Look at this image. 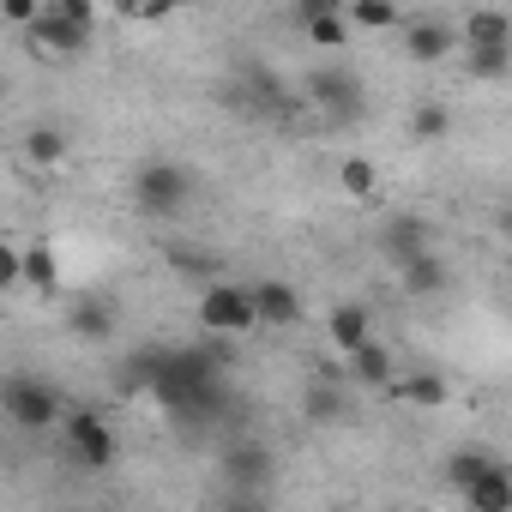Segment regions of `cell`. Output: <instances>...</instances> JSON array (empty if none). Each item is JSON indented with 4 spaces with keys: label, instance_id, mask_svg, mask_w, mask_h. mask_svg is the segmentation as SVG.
<instances>
[{
    "label": "cell",
    "instance_id": "6da1fadb",
    "mask_svg": "<svg viewBox=\"0 0 512 512\" xmlns=\"http://www.w3.org/2000/svg\"><path fill=\"white\" fill-rule=\"evenodd\" d=\"M145 374V392L187 428H205L229 410V386H223V344H163V350H139L133 356Z\"/></svg>",
    "mask_w": 512,
    "mask_h": 512
},
{
    "label": "cell",
    "instance_id": "7a4b0ae2",
    "mask_svg": "<svg viewBox=\"0 0 512 512\" xmlns=\"http://www.w3.org/2000/svg\"><path fill=\"white\" fill-rule=\"evenodd\" d=\"M0 410L19 434H49L67 410H61V392L43 380V374H7L0 380Z\"/></svg>",
    "mask_w": 512,
    "mask_h": 512
},
{
    "label": "cell",
    "instance_id": "3957f363",
    "mask_svg": "<svg viewBox=\"0 0 512 512\" xmlns=\"http://www.w3.org/2000/svg\"><path fill=\"white\" fill-rule=\"evenodd\" d=\"M187 199H193V175H187V163H175V157H151V163L133 169V205H139L145 217H181Z\"/></svg>",
    "mask_w": 512,
    "mask_h": 512
},
{
    "label": "cell",
    "instance_id": "277c9868",
    "mask_svg": "<svg viewBox=\"0 0 512 512\" xmlns=\"http://www.w3.org/2000/svg\"><path fill=\"white\" fill-rule=\"evenodd\" d=\"M193 320H199L205 338H247V332H260V326H253V296H247V284H235V278H211V284L199 290Z\"/></svg>",
    "mask_w": 512,
    "mask_h": 512
},
{
    "label": "cell",
    "instance_id": "5b68a950",
    "mask_svg": "<svg viewBox=\"0 0 512 512\" xmlns=\"http://www.w3.org/2000/svg\"><path fill=\"white\" fill-rule=\"evenodd\" d=\"M61 428H67V458H73L79 470H109V464L121 458V440H115V428H109L97 410H67Z\"/></svg>",
    "mask_w": 512,
    "mask_h": 512
},
{
    "label": "cell",
    "instance_id": "8992f818",
    "mask_svg": "<svg viewBox=\"0 0 512 512\" xmlns=\"http://www.w3.org/2000/svg\"><path fill=\"white\" fill-rule=\"evenodd\" d=\"M217 470H223V482H229V494H260L266 482H272V470H278V458H272V446H260V440H223V452H217Z\"/></svg>",
    "mask_w": 512,
    "mask_h": 512
},
{
    "label": "cell",
    "instance_id": "52a82bcc",
    "mask_svg": "<svg viewBox=\"0 0 512 512\" xmlns=\"http://www.w3.org/2000/svg\"><path fill=\"white\" fill-rule=\"evenodd\" d=\"M247 296H253V326H266V332L302 326V290H296V284L260 278V284H247Z\"/></svg>",
    "mask_w": 512,
    "mask_h": 512
},
{
    "label": "cell",
    "instance_id": "ba28073f",
    "mask_svg": "<svg viewBox=\"0 0 512 512\" xmlns=\"http://www.w3.org/2000/svg\"><path fill=\"white\" fill-rule=\"evenodd\" d=\"M25 49H37L43 61H73V55L91 49V31H79V25H67V19H55V13L43 7L37 25L25 31Z\"/></svg>",
    "mask_w": 512,
    "mask_h": 512
},
{
    "label": "cell",
    "instance_id": "9c48e42d",
    "mask_svg": "<svg viewBox=\"0 0 512 512\" xmlns=\"http://www.w3.org/2000/svg\"><path fill=\"white\" fill-rule=\"evenodd\" d=\"M452 49H458V25H446V19H404V55L416 67H434Z\"/></svg>",
    "mask_w": 512,
    "mask_h": 512
},
{
    "label": "cell",
    "instance_id": "30bf717a",
    "mask_svg": "<svg viewBox=\"0 0 512 512\" xmlns=\"http://www.w3.org/2000/svg\"><path fill=\"white\" fill-rule=\"evenodd\" d=\"M458 43L464 49H512V13L506 7H470Z\"/></svg>",
    "mask_w": 512,
    "mask_h": 512
},
{
    "label": "cell",
    "instance_id": "8fae6325",
    "mask_svg": "<svg viewBox=\"0 0 512 512\" xmlns=\"http://www.w3.org/2000/svg\"><path fill=\"white\" fill-rule=\"evenodd\" d=\"M464 512H512V464L494 458L470 488H464Z\"/></svg>",
    "mask_w": 512,
    "mask_h": 512
},
{
    "label": "cell",
    "instance_id": "7c38bea8",
    "mask_svg": "<svg viewBox=\"0 0 512 512\" xmlns=\"http://www.w3.org/2000/svg\"><path fill=\"white\" fill-rule=\"evenodd\" d=\"M380 247L392 253L398 266H410V260H422V253H434V229H428L422 217H410V211H404V217H392V223L380 229Z\"/></svg>",
    "mask_w": 512,
    "mask_h": 512
},
{
    "label": "cell",
    "instance_id": "4fadbf2b",
    "mask_svg": "<svg viewBox=\"0 0 512 512\" xmlns=\"http://www.w3.org/2000/svg\"><path fill=\"white\" fill-rule=\"evenodd\" d=\"M302 31H308V43L314 49H344L350 43V25H344V13H338V0H302Z\"/></svg>",
    "mask_w": 512,
    "mask_h": 512
},
{
    "label": "cell",
    "instance_id": "5bb4252c",
    "mask_svg": "<svg viewBox=\"0 0 512 512\" xmlns=\"http://www.w3.org/2000/svg\"><path fill=\"white\" fill-rule=\"evenodd\" d=\"M326 338H332V350H362L368 338H374V314L362 308V302H338L332 314H326Z\"/></svg>",
    "mask_w": 512,
    "mask_h": 512
},
{
    "label": "cell",
    "instance_id": "9a60e30c",
    "mask_svg": "<svg viewBox=\"0 0 512 512\" xmlns=\"http://www.w3.org/2000/svg\"><path fill=\"white\" fill-rule=\"evenodd\" d=\"M19 284H31L37 296H61V266H55V247L49 241L19 247Z\"/></svg>",
    "mask_w": 512,
    "mask_h": 512
},
{
    "label": "cell",
    "instance_id": "2e32d148",
    "mask_svg": "<svg viewBox=\"0 0 512 512\" xmlns=\"http://www.w3.org/2000/svg\"><path fill=\"white\" fill-rule=\"evenodd\" d=\"M67 326H73V338H85V344H109V338H115V308H109L103 296H79V302L67 308Z\"/></svg>",
    "mask_w": 512,
    "mask_h": 512
},
{
    "label": "cell",
    "instance_id": "e0dca14e",
    "mask_svg": "<svg viewBox=\"0 0 512 512\" xmlns=\"http://www.w3.org/2000/svg\"><path fill=\"white\" fill-rule=\"evenodd\" d=\"M350 380H356V386H380V392H392V380H398L392 350H386L380 338H368L362 350H350Z\"/></svg>",
    "mask_w": 512,
    "mask_h": 512
},
{
    "label": "cell",
    "instance_id": "ac0fdd59",
    "mask_svg": "<svg viewBox=\"0 0 512 512\" xmlns=\"http://www.w3.org/2000/svg\"><path fill=\"white\" fill-rule=\"evenodd\" d=\"M392 398H404V404H416V410H440V404L452 398V386H446L434 368H416V374H398V380H392Z\"/></svg>",
    "mask_w": 512,
    "mask_h": 512
},
{
    "label": "cell",
    "instance_id": "d6986e66",
    "mask_svg": "<svg viewBox=\"0 0 512 512\" xmlns=\"http://www.w3.org/2000/svg\"><path fill=\"white\" fill-rule=\"evenodd\" d=\"M350 31H404V13L392 7V0H350V7H338Z\"/></svg>",
    "mask_w": 512,
    "mask_h": 512
},
{
    "label": "cell",
    "instance_id": "ffe728a7",
    "mask_svg": "<svg viewBox=\"0 0 512 512\" xmlns=\"http://www.w3.org/2000/svg\"><path fill=\"white\" fill-rule=\"evenodd\" d=\"M338 187H344V199H356V205L380 199V163H374V157H344V163H338Z\"/></svg>",
    "mask_w": 512,
    "mask_h": 512
},
{
    "label": "cell",
    "instance_id": "44dd1931",
    "mask_svg": "<svg viewBox=\"0 0 512 512\" xmlns=\"http://www.w3.org/2000/svg\"><path fill=\"white\" fill-rule=\"evenodd\" d=\"M308 91H314V103H320V109H332V115H350V109H356V97H362V85H356L350 73H314V85H308Z\"/></svg>",
    "mask_w": 512,
    "mask_h": 512
},
{
    "label": "cell",
    "instance_id": "7402d4cb",
    "mask_svg": "<svg viewBox=\"0 0 512 512\" xmlns=\"http://www.w3.org/2000/svg\"><path fill=\"white\" fill-rule=\"evenodd\" d=\"M25 163L31 169H55V163H67V133L61 127H25Z\"/></svg>",
    "mask_w": 512,
    "mask_h": 512
},
{
    "label": "cell",
    "instance_id": "603a6c76",
    "mask_svg": "<svg viewBox=\"0 0 512 512\" xmlns=\"http://www.w3.org/2000/svg\"><path fill=\"white\" fill-rule=\"evenodd\" d=\"M404 272V290L410 296H440L446 290V266L434 260V253H422V260H410V266H398Z\"/></svg>",
    "mask_w": 512,
    "mask_h": 512
},
{
    "label": "cell",
    "instance_id": "cb8c5ba5",
    "mask_svg": "<svg viewBox=\"0 0 512 512\" xmlns=\"http://www.w3.org/2000/svg\"><path fill=\"white\" fill-rule=\"evenodd\" d=\"M464 73L482 85H500L512 73V49H464Z\"/></svg>",
    "mask_w": 512,
    "mask_h": 512
},
{
    "label": "cell",
    "instance_id": "d4e9b609",
    "mask_svg": "<svg viewBox=\"0 0 512 512\" xmlns=\"http://www.w3.org/2000/svg\"><path fill=\"white\" fill-rule=\"evenodd\" d=\"M446 127H452L446 103H416V109H410V139H416V145H440Z\"/></svg>",
    "mask_w": 512,
    "mask_h": 512
},
{
    "label": "cell",
    "instance_id": "484cf974",
    "mask_svg": "<svg viewBox=\"0 0 512 512\" xmlns=\"http://www.w3.org/2000/svg\"><path fill=\"white\" fill-rule=\"evenodd\" d=\"M488 464H494V452H476V446H458V452L446 458V482H452V488L464 494V488H470V482H476V476H482Z\"/></svg>",
    "mask_w": 512,
    "mask_h": 512
},
{
    "label": "cell",
    "instance_id": "4316f807",
    "mask_svg": "<svg viewBox=\"0 0 512 512\" xmlns=\"http://www.w3.org/2000/svg\"><path fill=\"white\" fill-rule=\"evenodd\" d=\"M49 13H55V19H67V25H79V31H91V25H97V7H91V0H49Z\"/></svg>",
    "mask_w": 512,
    "mask_h": 512
},
{
    "label": "cell",
    "instance_id": "83f0119b",
    "mask_svg": "<svg viewBox=\"0 0 512 512\" xmlns=\"http://www.w3.org/2000/svg\"><path fill=\"white\" fill-rule=\"evenodd\" d=\"M7 290H19V247H13V235H0V296Z\"/></svg>",
    "mask_w": 512,
    "mask_h": 512
},
{
    "label": "cell",
    "instance_id": "f1b7e54d",
    "mask_svg": "<svg viewBox=\"0 0 512 512\" xmlns=\"http://www.w3.org/2000/svg\"><path fill=\"white\" fill-rule=\"evenodd\" d=\"M37 13H43L37 0H7V7H0V19H7V25H19V31H31V25H37Z\"/></svg>",
    "mask_w": 512,
    "mask_h": 512
},
{
    "label": "cell",
    "instance_id": "f546056e",
    "mask_svg": "<svg viewBox=\"0 0 512 512\" xmlns=\"http://www.w3.org/2000/svg\"><path fill=\"white\" fill-rule=\"evenodd\" d=\"M308 416H326V422H332V416H338V392H332V386H314V392H308Z\"/></svg>",
    "mask_w": 512,
    "mask_h": 512
},
{
    "label": "cell",
    "instance_id": "4dcf8cb0",
    "mask_svg": "<svg viewBox=\"0 0 512 512\" xmlns=\"http://www.w3.org/2000/svg\"><path fill=\"white\" fill-rule=\"evenodd\" d=\"M211 512H266V500H260V494H223Z\"/></svg>",
    "mask_w": 512,
    "mask_h": 512
}]
</instances>
